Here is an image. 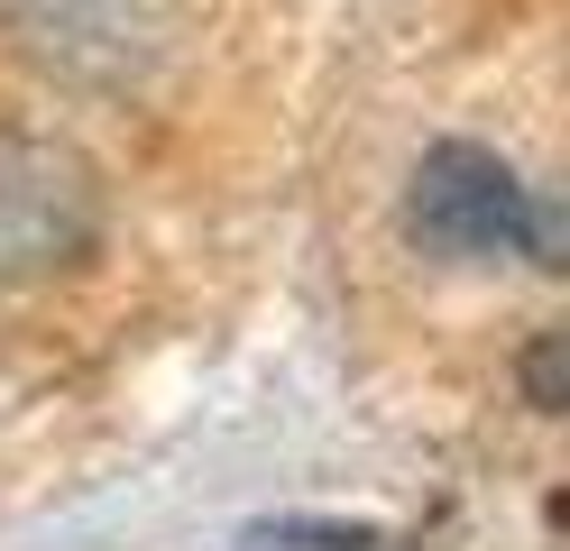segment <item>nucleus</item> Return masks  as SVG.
Listing matches in <instances>:
<instances>
[{
	"label": "nucleus",
	"mask_w": 570,
	"mask_h": 551,
	"mask_svg": "<svg viewBox=\"0 0 570 551\" xmlns=\"http://www.w3.org/2000/svg\"><path fill=\"white\" fill-rule=\"evenodd\" d=\"M405 230L451 257V267H488V257H533V267H552V211L533 203V184L488 157V147L451 138L433 157L414 166L405 184Z\"/></svg>",
	"instance_id": "nucleus-1"
},
{
	"label": "nucleus",
	"mask_w": 570,
	"mask_h": 551,
	"mask_svg": "<svg viewBox=\"0 0 570 551\" xmlns=\"http://www.w3.org/2000/svg\"><path fill=\"white\" fill-rule=\"evenodd\" d=\"M101 239V184L65 138L0 129V285H38L92 257Z\"/></svg>",
	"instance_id": "nucleus-2"
},
{
	"label": "nucleus",
	"mask_w": 570,
	"mask_h": 551,
	"mask_svg": "<svg viewBox=\"0 0 570 551\" xmlns=\"http://www.w3.org/2000/svg\"><path fill=\"white\" fill-rule=\"evenodd\" d=\"M10 19L28 37V56H47L65 73H129L157 37L148 0H10Z\"/></svg>",
	"instance_id": "nucleus-3"
},
{
	"label": "nucleus",
	"mask_w": 570,
	"mask_h": 551,
	"mask_svg": "<svg viewBox=\"0 0 570 551\" xmlns=\"http://www.w3.org/2000/svg\"><path fill=\"white\" fill-rule=\"evenodd\" d=\"M524 386H533V404H561V341H533V358H524Z\"/></svg>",
	"instance_id": "nucleus-4"
}]
</instances>
